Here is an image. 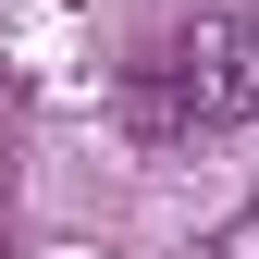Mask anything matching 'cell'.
Segmentation results:
<instances>
[{
	"label": "cell",
	"mask_w": 259,
	"mask_h": 259,
	"mask_svg": "<svg viewBox=\"0 0 259 259\" xmlns=\"http://www.w3.org/2000/svg\"><path fill=\"white\" fill-rule=\"evenodd\" d=\"M210 259H259V210H235V222H222V235H210Z\"/></svg>",
	"instance_id": "7a4b0ae2"
},
{
	"label": "cell",
	"mask_w": 259,
	"mask_h": 259,
	"mask_svg": "<svg viewBox=\"0 0 259 259\" xmlns=\"http://www.w3.org/2000/svg\"><path fill=\"white\" fill-rule=\"evenodd\" d=\"M160 87L185 123H259V13H185L160 37Z\"/></svg>",
	"instance_id": "6da1fadb"
}]
</instances>
